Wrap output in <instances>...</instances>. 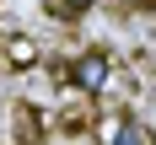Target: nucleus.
<instances>
[{"instance_id": "f257e3e1", "label": "nucleus", "mask_w": 156, "mask_h": 145, "mask_svg": "<svg viewBox=\"0 0 156 145\" xmlns=\"http://www.w3.org/2000/svg\"><path fill=\"white\" fill-rule=\"evenodd\" d=\"M108 75H113V54L108 48H81L76 64H70V91L97 97V91H108Z\"/></svg>"}, {"instance_id": "f03ea898", "label": "nucleus", "mask_w": 156, "mask_h": 145, "mask_svg": "<svg viewBox=\"0 0 156 145\" xmlns=\"http://www.w3.org/2000/svg\"><path fill=\"white\" fill-rule=\"evenodd\" d=\"M0 59H11V64H38V43H32V38H5V43H0Z\"/></svg>"}, {"instance_id": "7ed1b4c3", "label": "nucleus", "mask_w": 156, "mask_h": 145, "mask_svg": "<svg viewBox=\"0 0 156 145\" xmlns=\"http://www.w3.org/2000/svg\"><path fill=\"white\" fill-rule=\"evenodd\" d=\"M108 145H156V134H151L145 124H119V129L108 134Z\"/></svg>"}, {"instance_id": "20e7f679", "label": "nucleus", "mask_w": 156, "mask_h": 145, "mask_svg": "<svg viewBox=\"0 0 156 145\" xmlns=\"http://www.w3.org/2000/svg\"><path fill=\"white\" fill-rule=\"evenodd\" d=\"M16 134H22V140H38V134H43V118H38V113H32L27 102L16 108Z\"/></svg>"}, {"instance_id": "39448f33", "label": "nucleus", "mask_w": 156, "mask_h": 145, "mask_svg": "<svg viewBox=\"0 0 156 145\" xmlns=\"http://www.w3.org/2000/svg\"><path fill=\"white\" fill-rule=\"evenodd\" d=\"M92 5H97V0H54V16H65V22H70V16H86Z\"/></svg>"}, {"instance_id": "423d86ee", "label": "nucleus", "mask_w": 156, "mask_h": 145, "mask_svg": "<svg viewBox=\"0 0 156 145\" xmlns=\"http://www.w3.org/2000/svg\"><path fill=\"white\" fill-rule=\"evenodd\" d=\"M119 5H124V11H151L156 0H119Z\"/></svg>"}]
</instances>
